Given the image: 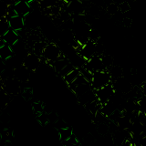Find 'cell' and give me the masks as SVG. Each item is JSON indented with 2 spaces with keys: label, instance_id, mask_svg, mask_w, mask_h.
<instances>
[{
  "label": "cell",
  "instance_id": "d4e9b609",
  "mask_svg": "<svg viewBox=\"0 0 146 146\" xmlns=\"http://www.w3.org/2000/svg\"><path fill=\"white\" fill-rule=\"evenodd\" d=\"M120 146H132V143H131V139H127V140H125L124 141H123V143Z\"/></svg>",
  "mask_w": 146,
  "mask_h": 146
},
{
  "label": "cell",
  "instance_id": "4fadbf2b",
  "mask_svg": "<svg viewBox=\"0 0 146 146\" xmlns=\"http://www.w3.org/2000/svg\"><path fill=\"white\" fill-rule=\"evenodd\" d=\"M1 38H2V40L4 41L5 43L12 47L14 44L17 43V41L20 39V36H19V35H18V33L17 31H14V30L10 29Z\"/></svg>",
  "mask_w": 146,
  "mask_h": 146
},
{
  "label": "cell",
  "instance_id": "3957f363",
  "mask_svg": "<svg viewBox=\"0 0 146 146\" xmlns=\"http://www.w3.org/2000/svg\"><path fill=\"white\" fill-rule=\"evenodd\" d=\"M111 84L113 86L114 91L116 93H120L123 95L128 94L132 90V88H133L131 84V81L129 80V79H127L124 76L119 78L117 80H112Z\"/></svg>",
  "mask_w": 146,
  "mask_h": 146
},
{
  "label": "cell",
  "instance_id": "ac0fdd59",
  "mask_svg": "<svg viewBox=\"0 0 146 146\" xmlns=\"http://www.w3.org/2000/svg\"><path fill=\"white\" fill-rule=\"evenodd\" d=\"M46 45H47V43H46L45 41H42V40L36 41V42H35L34 45L32 46V52L35 53L36 55H38V56L41 57L42 56V53L44 51Z\"/></svg>",
  "mask_w": 146,
  "mask_h": 146
},
{
  "label": "cell",
  "instance_id": "30bf717a",
  "mask_svg": "<svg viewBox=\"0 0 146 146\" xmlns=\"http://www.w3.org/2000/svg\"><path fill=\"white\" fill-rule=\"evenodd\" d=\"M30 74H31V72L27 70L26 67L23 66V64L13 70V77L20 82L29 81L30 78Z\"/></svg>",
  "mask_w": 146,
  "mask_h": 146
},
{
  "label": "cell",
  "instance_id": "2e32d148",
  "mask_svg": "<svg viewBox=\"0 0 146 146\" xmlns=\"http://www.w3.org/2000/svg\"><path fill=\"white\" fill-rule=\"evenodd\" d=\"M80 75V68H75L74 70H71L70 73H68V74H67L65 77L63 78V80L65 81V83L68 86H70Z\"/></svg>",
  "mask_w": 146,
  "mask_h": 146
},
{
  "label": "cell",
  "instance_id": "d6986e66",
  "mask_svg": "<svg viewBox=\"0 0 146 146\" xmlns=\"http://www.w3.org/2000/svg\"><path fill=\"white\" fill-rule=\"evenodd\" d=\"M10 29H10V26H9L8 18L0 17V38H3Z\"/></svg>",
  "mask_w": 146,
  "mask_h": 146
},
{
  "label": "cell",
  "instance_id": "7a4b0ae2",
  "mask_svg": "<svg viewBox=\"0 0 146 146\" xmlns=\"http://www.w3.org/2000/svg\"><path fill=\"white\" fill-rule=\"evenodd\" d=\"M62 57H63V53L60 48L55 43H48L46 45L41 58H43L46 62L50 65L51 63L55 62Z\"/></svg>",
  "mask_w": 146,
  "mask_h": 146
},
{
  "label": "cell",
  "instance_id": "8fae6325",
  "mask_svg": "<svg viewBox=\"0 0 146 146\" xmlns=\"http://www.w3.org/2000/svg\"><path fill=\"white\" fill-rule=\"evenodd\" d=\"M14 9L17 13V15L25 17L31 12V8L29 3H27L24 0H20V1L17 2L13 5Z\"/></svg>",
  "mask_w": 146,
  "mask_h": 146
},
{
  "label": "cell",
  "instance_id": "7402d4cb",
  "mask_svg": "<svg viewBox=\"0 0 146 146\" xmlns=\"http://www.w3.org/2000/svg\"><path fill=\"white\" fill-rule=\"evenodd\" d=\"M137 104H138L139 111L141 112L146 114V96L141 97L138 100H137Z\"/></svg>",
  "mask_w": 146,
  "mask_h": 146
},
{
  "label": "cell",
  "instance_id": "e0dca14e",
  "mask_svg": "<svg viewBox=\"0 0 146 146\" xmlns=\"http://www.w3.org/2000/svg\"><path fill=\"white\" fill-rule=\"evenodd\" d=\"M110 73V75L111 77V80H117L119 78H121L123 76V71H122V68L120 66H116V65H113L112 67H111L107 70Z\"/></svg>",
  "mask_w": 146,
  "mask_h": 146
},
{
  "label": "cell",
  "instance_id": "603a6c76",
  "mask_svg": "<svg viewBox=\"0 0 146 146\" xmlns=\"http://www.w3.org/2000/svg\"><path fill=\"white\" fill-rule=\"evenodd\" d=\"M107 12L111 16H115L119 12V7L115 3H110L107 6Z\"/></svg>",
  "mask_w": 146,
  "mask_h": 146
},
{
  "label": "cell",
  "instance_id": "cb8c5ba5",
  "mask_svg": "<svg viewBox=\"0 0 146 146\" xmlns=\"http://www.w3.org/2000/svg\"><path fill=\"white\" fill-rule=\"evenodd\" d=\"M119 11H121V13H126L130 10V5L128 2L123 1L120 5H119Z\"/></svg>",
  "mask_w": 146,
  "mask_h": 146
},
{
  "label": "cell",
  "instance_id": "ba28073f",
  "mask_svg": "<svg viewBox=\"0 0 146 146\" xmlns=\"http://www.w3.org/2000/svg\"><path fill=\"white\" fill-rule=\"evenodd\" d=\"M87 61L90 58L96 55V42L89 40L88 42L82 45L80 48L77 51Z\"/></svg>",
  "mask_w": 146,
  "mask_h": 146
},
{
  "label": "cell",
  "instance_id": "7c38bea8",
  "mask_svg": "<svg viewBox=\"0 0 146 146\" xmlns=\"http://www.w3.org/2000/svg\"><path fill=\"white\" fill-rule=\"evenodd\" d=\"M8 22H9V26H10V29L14 31H17V32L22 30L25 27L24 17L18 16V15L9 17Z\"/></svg>",
  "mask_w": 146,
  "mask_h": 146
},
{
  "label": "cell",
  "instance_id": "8992f818",
  "mask_svg": "<svg viewBox=\"0 0 146 146\" xmlns=\"http://www.w3.org/2000/svg\"><path fill=\"white\" fill-rule=\"evenodd\" d=\"M21 82L18 81L14 77L6 79L3 82V90L7 94L10 95H17L20 92L21 90Z\"/></svg>",
  "mask_w": 146,
  "mask_h": 146
},
{
  "label": "cell",
  "instance_id": "484cf974",
  "mask_svg": "<svg viewBox=\"0 0 146 146\" xmlns=\"http://www.w3.org/2000/svg\"><path fill=\"white\" fill-rule=\"evenodd\" d=\"M143 91L144 93V96H146V81H144L143 84Z\"/></svg>",
  "mask_w": 146,
  "mask_h": 146
},
{
  "label": "cell",
  "instance_id": "ffe728a7",
  "mask_svg": "<svg viewBox=\"0 0 146 146\" xmlns=\"http://www.w3.org/2000/svg\"><path fill=\"white\" fill-rule=\"evenodd\" d=\"M58 135H59V138H60L62 141H66L73 135V131L70 128L65 127V128H63V129H60L58 131Z\"/></svg>",
  "mask_w": 146,
  "mask_h": 146
},
{
  "label": "cell",
  "instance_id": "5bb4252c",
  "mask_svg": "<svg viewBox=\"0 0 146 146\" xmlns=\"http://www.w3.org/2000/svg\"><path fill=\"white\" fill-rule=\"evenodd\" d=\"M14 56L13 49L11 46H9L6 43H3L0 46V58L4 61H7V59L11 58Z\"/></svg>",
  "mask_w": 146,
  "mask_h": 146
},
{
  "label": "cell",
  "instance_id": "4316f807",
  "mask_svg": "<svg viewBox=\"0 0 146 146\" xmlns=\"http://www.w3.org/2000/svg\"><path fill=\"white\" fill-rule=\"evenodd\" d=\"M61 1H62V2H63L64 4L68 5V4H70V3L73 2V1H75V0H61Z\"/></svg>",
  "mask_w": 146,
  "mask_h": 146
},
{
  "label": "cell",
  "instance_id": "277c9868",
  "mask_svg": "<svg viewBox=\"0 0 146 146\" xmlns=\"http://www.w3.org/2000/svg\"><path fill=\"white\" fill-rule=\"evenodd\" d=\"M114 93H115V91H114L113 86L111 83L103 87L102 89L95 90L96 99H97V100L100 102V104L102 105V106L104 104H106L109 100L112 98Z\"/></svg>",
  "mask_w": 146,
  "mask_h": 146
},
{
  "label": "cell",
  "instance_id": "83f0119b",
  "mask_svg": "<svg viewBox=\"0 0 146 146\" xmlns=\"http://www.w3.org/2000/svg\"><path fill=\"white\" fill-rule=\"evenodd\" d=\"M24 1H26L27 3H29V4H31L32 2H34L35 0H24Z\"/></svg>",
  "mask_w": 146,
  "mask_h": 146
},
{
  "label": "cell",
  "instance_id": "44dd1931",
  "mask_svg": "<svg viewBox=\"0 0 146 146\" xmlns=\"http://www.w3.org/2000/svg\"><path fill=\"white\" fill-rule=\"evenodd\" d=\"M102 63L106 70H109L110 68L114 65V59L111 55L103 54V55H102Z\"/></svg>",
  "mask_w": 146,
  "mask_h": 146
},
{
  "label": "cell",
  "instance_id": "f1b7e54d",
  "mask_svg": "<svg viewBox=\"0 0 146 146\" xmlns=\"http://www.w3.org/2000/svg\"></svg>",
  "mask_w": 146,
  "mask_h": 146
},
{
  "label": "cell",
  "instance_id": "5b68a950",
  "mask_svg": "<svg viewBox=\"0 0 146 146\" xmlns=\"http://www.w3.org/2000/svg\"><path fill=\"white\" fill-rule=\"evenodd\" d=\"M22 64L30 72H34L38 70L41 65V57L38 56V55H36L33 52H29L23 58Z\"/></svg>",
  "mask_w": 146,
  "mask_h": 146
},
{
  "label": "cell",
  "instance_id": "6da1fadb",
  "mask_svg": "<svg viewBox=\"0 0 146 146\" xmlns=\"http://www.w3.org/2000/svg\"><path fill=\"white\" fill-rule=\"evenodd\" d=\"M111 77L108 70H102L92 73V77L90 80V85L94 90L102 89L103 87L111 83Z\"/></svg>",
  "mask_w": 146,
  "mask_h": 146
},
{
  "label": "cell",
  "instance_id": "52a82bcc",
  "mask_svg": "<svg viewBox=\"0 0 146 146\" xmlns=\"http://www.w3.org/2000/svg\"><path fill=\"white\" fill-rule=\"evenodd\" d=\"M83 68H85L87 70H89L91 73L106 70L102 63V56H98V55H95V56H93L92 58L88 59V60L86 61L85 66Z\"/></svg>",
  "mask_w": 146,
  "mask_h": 146
},
{
  "label": "cell",
  "instance_id": "9a60e30c",
  "mask_svg": "<svg viewBox=\"0 0 146 146\" xmlns=\"http://www.w3.org/2000/svg\"><path fill=\"white\" fill-rule=\"evenodd\" d=\"M68 63H70V60H68V59L66 57L63 56L62 58H58V60H56L55 62L50 64V67H51L53 70L58 74V73L60 72L63 70V68L68 65Z\"/></svg>",
  "mask_w": 146,
  "mask_h": 146
},
{
  "label": "cell",
  "instance_id": "9c48e42d",
  "mask_svg": "<svg viewBox=\"0 0 146 146\" xmlns=\"http://www.w3.org/2000/svg\"><path fill=\"white\" fill-rule=\"evenodd\" d=\"M67 11L71 16H79L84 15L85 13V6L81 0H75L67 5Z\"/></svg>",
  "mask_w": 146,
  "mask_h": 146
},
{
  "label": "cell",
  "instance_id": "f546056e",
  "mask_svg": "<svg viewBox=\"0 0 146 146\" xmlns=\"http://www.w3.org/2000/svg\"><path fill=\"white\" fill-rule=\"evenodd\" d=\"M132 146H133V145H132Z\"/></svg>",
  "mask_w": 146,
  "mask_h": 146
}]
</instances>
